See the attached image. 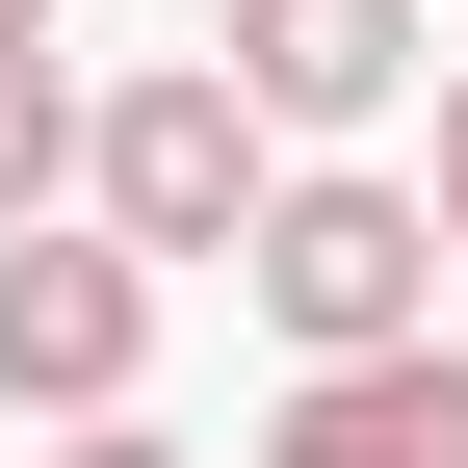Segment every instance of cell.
<instances>
[{
  "label": "cell",
  "instance_id": "1",
  "mask_svg": "<svg viewBox=\"0 0 468 468\" xmlns=\"http://www.w3.org/2000/svg\"><path fill=\"white\" fill-rule=\"evenodd\" d=\"M234 313H261L286 365H390V338H442V208L365 183V156H286L261 234H234Z\"/></svg>",
  "mask_w": 468,
  "mask_h": 468
},
{
  "label": "cell",
  "instance_id": "2",
  "mask_svg": "<svg viewBox=\"0 0 468 468\" xmlns=\"http://www.w3.org/2000/svg\"><path fill=\"white\" fill-rule=\"evenodd\" d=\"M261 183H286V131L208 79V52H156V79L79 104V208L131 234V261H234V234H261Z\"/></svg>",
  "mask_w": 468,
  "mask_h": 468
},
{
  "label": "cell",
  "instance_id": "3",
  "mask_svg": "<svg viewBox=\"0 0 468 468\" xmlns=\"http://www.w3.org/2000/svg\"><path fill=\"white\" fill-rule=\"evenodd\" d=\"M131 390H156V261L27 208V234H0V417L79 442V417H131Z\"/></svg>",
  "mask_w": 468,
  "mask_h": 468
},
{
  "label": "cell",
  "instance_id": "4",
  "mask_svg": "<svg viewBox=\"0 0 468 468\" xmlns=\"http://www.w3.org/2000/svg\"><path fill=\"white\" fill-rule=\"evenodd\" d=\"M208 79L261 104V131H365V104H417V79H442V0H234Z\"/></svg>",
  "mask_w": 468,
  "mask_h": 468
},
{
  "label": "cell",
  "instance_id": "5",
  "mask_svg": "<svg viewBox=\"0 0 468 468\" xmlns=\"http://www.w3.org/2000/svg\"><path fill=\"white\" fill-rule=\"evenodd\" d=\"M261 468H468V338H390V365H286Z\"/></svg>",
  "mask_w": 468,
  "mask_h": 468
},
{
  "label": "cell",
  "instance_id": "6",
  "mask_svg": "<svg viewBox=\"0 0 468 468\" xmlns=\"http://www.w3.org/2000/svg\"><path fill=\"white\" fill-rule=\"evenodd\" d=\"M52 183H79V79H52V52H0V234H27Z\"/></svg>",
  "mask_w": 468,
  "mask_h": 468
},
{
  "label": "cell",
  "instance_id": "7",
  "mask_svg": "<svg viewBox=\"0 0 468 468\" xmlns=\"http://www.w3.org/2000/svg\"><path fill=\"white\" fill-rule=\"evenodd\" d=\"M417 208H442V286H468V52H442V183Z\"/></svg>",
  "mask_w": 468,
  "mask_h": 468
},
{
  "label": "cell",
  "instance_id": "8",
  "mask_svg": "<svg viewBox=\"0 0 468 468\" xmlns=\"http://www.w3.org/2000/svg\"><path fill=\"white\" fill-rule=\"evenodd\" d=\"M79 468H183V442H156V417H79Z\"/></svg>",
  "mask_w": 468,
  "mask_h": 468
},
{
  "label": "cell",
  "instance_id": "9",
  "mask_svg": "<svg viewBox=\"0 0 468 468\" xmlns=\"http://www.w3.org/2000/svg\"><path fill=\"white\" fill-rule=\"evenodd\" d=\"M0 52H52V0H0Z\"/></svg>",
  "mask_w": 468,
  "mask_h": 468
}]
</instances>
